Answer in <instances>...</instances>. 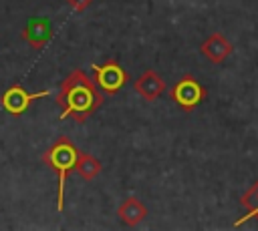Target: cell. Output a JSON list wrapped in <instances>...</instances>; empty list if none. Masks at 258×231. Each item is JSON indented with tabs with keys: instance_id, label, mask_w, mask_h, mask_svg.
I'll list each match as a JSON object with an SVG mask.
<instances>
[{
	"instance_id": "30bf717a",
	"label": "cell",
	"mask_w": 258,
	"mask_h": 231,
	"mask_svg": "<svg viewBox=\"0 0 258 231\" xmlns=\"http://www.w3.org/2000/svg\"><path fill=\"white\" fill-rule=\"evenodd\" d=\"M75 171L85 179V181H93L99 173H101V163L97 157H93L91 153H81L79 151V157H77V163H75Z\"/></svg>"
},
{
	"instance_id": "52a82bcc",
	"label": "cell",
	"mask_w": 258,
	"mask_h": 231,
	"mask_svg": "<svg viewBox=\"0 0 258 231\" xmlns=\"http://www.w3.org/2000/svg\"><path fill=\"white\" fill-rule=\"evenodd\" d=\"M200 50H202V54H204L210 62L220 64V62H224V60L232 54V50H234V48H232L230 40H228L224 34L216 32V34H210V36L202 42Z\"/></svg>"
},
{
	"instance_id": "ba28073f",
	"label": "cell",
	"mask_w": 258,
	"mask_h": 231,
	"mask_svg": "<svg viewBox=\"0 0 258 231\" xmlns=\"http://www.w3.org/2000/svg\"><path fill=\"white\" fill-rule=\"evenodd\" d=\"M133 88L139 96H143L145 100H155L157 96L163 94L165 90V82L163 78L155 72V70H145L135 82H133Z\"/></svg>"
},
{
	"instance_id": "8992f818",
	"label": "cell",
	"mask_w": 258,
	"mask_h": 231,
	"mask_svg": "<svg viewBox=\"0 0 258 231\" xmlns=\"http://www.w3.org/2000/svg\"><path fill=\"white\" fill-rule=\"evenodd\" d=\"M22 38L34 48V50H42L48 40L52 38V26L48 22V18L44 16H32L26 20L24 28H22Z\"/></svg>"
},
{
	"instance_id": "6da1fadb",
	"label": "cell",
	"mask_w": 258,
	"mask_h": 231,
	"mask_svg": "<svg viewBox=\"0 0 258 231\" xmlns=\"http://www.w3.org/2000/svg\"><path fill=\"white\" fill-rule=\"evenodd\" d=\"M56 104L60 106V121L85 123L103 104V92L81 68H75L58 86Z\"/></svg>"
},
{
	"instance_id": "9c48e42d",
	"label": "cell",
	"mask_w": 258,
	"mask_h": 231,
	"mask_svg": "<svg viewBox=\"0 0 258 231\" xmlns=\"http://www.w3.org/2000/svg\"><path fill=\"white\" fill-rule=\"evenodd\" d=\"M117 215H119V219H121L125 225L133 227V225L141 223V221L147 217V207H145L139 199L127 197V199L121 201V205L117 207Z\"/></svg>"
},
{
	"instance_id": "7c38bea8",
	"label": "cell",
	"mask_w": 258,
	"mask_h": 231,
	"mask_svg": "<svg viewBox=\"0 0 258 231\" xmlns=\"http://www.w3.org/2000/svg\"><path fill=\"white\" fill-rule=\"evenodd\" d=\"M91 2H93V0H67V4H69L73 10H77V12H83L85 8H89Z\"/></svg>"
},
{
	"instance_id": "8fae6325",
	"label": "cell",
	"mask_w": 258,
	"mask_h": 231,
	"mask_svg": "<svg viewBox=\"0 0 258 231\" xmlns=\"http://www.w3.org/2000/svg\"><path fill=\"white\" fill-rule=\"evenodd\" d=\"M240 205H244L248 211H246V215L244 217H240L236 223H234V227H240L244 221H248L250 217H256L258 219V181L242 195V199H240Z\"/></svg>"
},
{
	"instance_id": "3957f363",
	"label": "cell",
	"mask_w": 258,
	"mask_h": 231,
	"mask_svg": "<svg viewBox=\"0 0 258 231\" xmlns=\"http://www.w3.org/2000/svg\"><path fill=\"white\" fill-rule=\"evenodd\" d=\"M93 72L97 88L105 94H115L129 82V72L115 58H109L105 64H93Z\"/></svg>"
},
{
	"instance_id": "277c9868",
	"label": "cell",
	"mask_w": 258,
	"mask_h": 231,
	"mask_svg": "<svg viewBox=\"0 0 258 231\" xmlns=\"http://www.w3.org/2000/svg\"><path fill=\"white\" fill-rule=\"evenodd\" d=\"M169 96L175 104H179L183 110H194L198 104H202V100L206 98V88L194 78V76H183L179 78L171 88H169Z\"/></svg>"
},
{
	"instance_id": "5b68a950",
	"label": "cell",
	"mask_w": 258,
	"mask_h": 231,
	"mask_svg": "<svg viewBox=\"0 0 258 231\" xmlns=\"http://www.w3.org/2000/svg\"><path fill=\"white\" fill-rule=\"evenodd\" d=\"M50 96V90H42V92H28L22 84H12L0 98L2 102V108L8 112V114H24L28 110V106L32 104V100L36 98H46Z\"/></svg>"
},
{
	"instance_id": "7a4b0ae2",
	"label": "cell",
	"mask_w": 258,
	"mask_h": 231,
	"mask_svg": "<svg viewBox=\"0 0 258 231\" xmlns=\"http://www.w3.org/2000/svg\"><path fill=\"white\" fill-rule=\"evenodd\" d=\"M77 157H79V149L73 145L69 137H58L52 143V147L42 153V161L56 173V179H58V185H56V209L58 211L64 209V185H67L69 173L75 169Z\"/></svg>"
}]
</instances>
